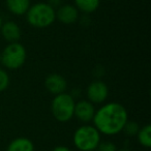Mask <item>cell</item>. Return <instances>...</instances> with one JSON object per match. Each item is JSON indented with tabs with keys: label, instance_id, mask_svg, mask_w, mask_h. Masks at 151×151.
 Wrapping results in <instances>:
<instances>
[{
	"label": "cell",
	"instance_id": "obj_19",
	"mask_svg": "<svg viewBox=\"0 0 151 151\" xmlns=\"http://www.w3.org/2000/svg\"><path fill=\"white\" fill-rule=\"evenodd\" d=\"M48 3L51 4L55 9V5H58L59 6V3H61V0H50V2H48Z\"/></svg>",
	"mask_w": 151,
	"mask_h": 151
},
{
	"label": "cell",
	"instance_id": "obj_22",
	"mask_svg": "<svg viewBox=\"0 0 151 151\" xmlns=\"http://www.w3.org/2000/svg\"><path fill=\"white\" fill-rule=\"evenodd\" d=\"M0 59H1V53H0Z\"/></svg>",
	"mask_w": 151,
	"mask_h": 151
},
{
	"label": "cell",
	"instance_id": "obj_15",
	"mask_svg": "<svg viewBox=\"0 0 151 151\" xmlns=\"http://www.w3.org/2000/svg\"><path fill=\"white\" fill-rule=\"evenodd\" d=\"M139 129H140V126H139L138 122L129 121V120H128L125 123V125H124L122 132L127 137H134V136H137Z\"/></svg>",
	"mask_w": 151,
	"mask_h": 151
},
{
	"label": "cell",
	"instance_id": "obj_6",
	"mask_svg": "<svg viewBox=\"0 0 151 151\" xmlns=\"http://www.w3.org/2000/svg\"><path fill=\"white\" fill-rule=\"evenodd\" d=\"M87 94V101L92 103L93 105L95 104H103L108 99L109 95V88L107 84L101 80H96L91 82L88 85L86 90Z\"/></svg>",
	"mask_w": 151,
	"mask_h": 151
},
{
	"label": "cell",
	"instance_id": "obj_13",
	"mask_svg": "<svg viewBox=\"0 0 151 151\" xmlns=\"http://www.w3.org/2000/svg\"><path fill=\"white\" fill-rule=\"evenodd\" d=\"M75 6L79 12L84 14H92L99 9L101 0H73Z\"/></svg>",
	"mask_w": 151,
	"mask_h": 151
},
{
	"label": "cell",
	"instance_id": "obj_11",
	"mask_svg": "<svg viewBox=\"0 0 151 151\" xmlns=\"http://www.w3.org/2000/svg\"><path fill=\"white\" fill-rule=\"evenodd\" d=\"M5 5L9 13L15 16H24L29 9L30 0H5Z\"/></svg>",
	"mask_w": 151,
	"mask_h": 151
},
{
	"label": "cell",
	"instance_id": "obj_17",
	"mask_svg": "<svg viewBox=\"0 0 151 151\" xmlns=\"http://www.w3.org/2000/svg\"><path fill=\"white\" fill-rule=\"evenodd\" d=\"M96 151H118L117 146L111 141H104L99 142Z\"/></svg>",
	"mask_w": 151,
	"mask_h": 151
},
{
	"label": "cell",
	"instance_id": "obj_5",
	"mask_svg": "<svg viewBox=\"0 0 151 151\" xmlns=\"http://www.w3.org/2000/svg\"><path fill=\"white\" fill-rule=\"evenodd\" d=\"M76 101L70 94L66 92L54 96L51 104V112L54 118L59 122H67L73 117Z\"/></svg>",
	"mask_w": 151,
	"mask_h": 151
},
{
	"label": "cell",
	"instance_id": "obj_20",
	"mask_svg": "<svg viewBox=\"0 0 151 151\" xmlns=\"http://www.w3.org/2000/svg\"><path fill=\"white\" fill-rule=\"evenodd\" d=\"M2 18H1V15H0V28H1V26H2Z\"/></svg>",
	"mask_w": 151,
	"mask_h": 151
},
{
	"label": "cell",
	"instance_id": "obj_14",
	"mask_svg": "<svg viewBox=\"0 0 151 151\" xmlns=\"http://www.w3.org/2000/svg\"><path fill=\"white\" fill-rule=\"evenodd\" d=\"M137 139L140 145H142L145 148H150L151 147V126L150 124L142 126L139 129L137 134Z\"/></svg>",
	"mask_w": 151,
	"mask_h": 151
},
{
	"label": "cell",
	"instance_id": "obj_1",
	"mask_svg": "<svg viewBox=\"0 0 151 151\" xmlns=\"http://www.w3.org/2000/svg\"><path fill=\"white\" fill-rule=\"evenodd\" d=\"M93 126L106 136H115L122 132L128 121V113L121 104L111 101L95 111L92 119Z\"/></svg>",
	"mask_w": 151,
	"mask_h": 151
},
{
	"label": "cell",
	"instance_id": "obj_10",
	"mask_svg": "<svg viewBox=\"0 0 151 151\" xmlns=\"http://www.w3.org/2000/svg\"><path fill=\"white\" fill-rule=\"evenodd\" d=\"M0 32L2 34L3 38L6 42H9V44L19 42L22 35L21 28L14 21H7L5 23H2V26L0 28Z\"/></svg>",
	"mask_w": 151,
	"mask_h": 151
},
{
	"label": "cell",
	"instance_id": "obj_4",
	"mask_svg": "<svg viewBox=\"0 0 151 151\" xmlns=\"http://www.w3.org/2000/svg\"><path fill=\"white\" fill-rule=\"evenodd\" d=\"M1 53L0 63L7 69L16 70L24 65L27 59V51L19 42H9Z\"/></svg>",
	"mask_w": 151,
	"mask_h": 151
},
{
	"label": "cell",
	"instance_id": "obj_9",
	"mask_svg": "<svg viewBox=\"0 0 151 151\" xmlns=\"http://www.w3.org/2000/svg\"><path fill=\"white\" fill-rule=\"evenodd\" d=\"M47 90L53 95L63 93L67 89V82L63 76L59 73H50L45 80Z\"/></svg>",
	"mask_w": 151,
	"mask_h": 151
},
{
	"label": "cell",
	"instance_id": "obj_7",
	"mask_svg": "<svg viewBox=\"0 0 151 151\" xmlns=\"http://www.w3.org/2000/svg\"><path fill=\"white\" fill-rule=\"evenodd\" d=\"M95 107L92 103L85 99L77 101L75 105V111H73V117H77L80 121L87 123L92 121L95 114Z\"/></svg>",
	"mask_w": 151,
	"mask_h": 151
},
{
	"label": "cell",
	"instance_id": "obj_3",
	"mask_svg": "<svg viewBox=\"0 0 151 151\" xmlns=\"http://www.w3.org/2000/svg\"><path fill=\"white\" fill-rule=\"evenodd\" d=\"M73 142L80 151H94L101 142V132L93 125H82L73 132Z\"/></svg>",
	"mask_w": 151,
	"mask_h": 151
},
{
	"label": "cell",
	"instance_id": "obj_16",
	"mask_svg": "<svg viewBox=\"0 0 151 151\" xmlns=\"http://www.w3.org/2000/svg\"><path fill=\"white\" fill-rule=\"evenodd\" d=\"M9 76L7 73V71L4 68H0V92L6 90L7 87L9 86Z\"/></svg>",
	"mask_w": 151,
	"mask_h": 151
},
{
	"label": "cell",
	"instance_id": "obj_2",
	"mask_svg": "<svg viewBox=\"0 0 151 151\" xmlns=\"http://www.w3.org/2000/svg\"><path fill=\"white\" fill-rule=\"evenodd\" d=\"M25 16L28 24L38 29L50 27L56 21L55 9L48 2H37L30 5Z\"/></svg>",
	"mask_w": 151,
	"mask_h": 151
},
{
	"label": "cell",
	"instance_id": "obj_18",
	"mask_svg": "<svg viewBox=\"0 0 151 151\" xmlns=\"http://www.w3.org/2000/svg\"><path fill=\"white\" fill-rule=\"evenodd\" d=\"M51 151H71V150L67 146H64V145H59V146L54 147Z\"/></svg>",
	"mask_w": 151,
	"mask_h": 151
},
{
	"label": "cell",
	"instance_id": "obj_21",
	"mask_svg": "<svg viewBox=\"0 0 151 151\" xmlns=\"http://www.w3.org/2000/svg\"><path fill=\"white\" fill-rule=\"evenodd\" d=\"M119 151H130V150H128V149H121V150H119Z\"/></svg>",
	"mask_w": 151,
	"mask_h": 151
},
{
	"label": "cell",
	"instance_id": "obj_8",
	"mask_svg": "<svg viewBox=\"0 0 151 151\" xmlns=\"http://www.w3.org/2000/svg\"><path fill=\"white\" fill-rule=\"evenodd\" d=\"M56 20L64 25H71L79 19V13L77 7L73 4H63L55 9Z\"/></svg>",
	"mask_w": 151,
	"mask_h": 151
},
{
	"label": "cell",
	"instance_id": "obj_12",
	"mask_svg": "<svg viewBox=\"0 0 151 151\" xmlns=\"http://www.w3.org/2000/svg\"><path fill=\"white\" fill-rule=\"evenodd\" d=\"M6 151H34V144L26 137H19L9 143Z\"/></svg>",
	"mask_w": 151,
	"mask_h": 151
}]
</instances>
